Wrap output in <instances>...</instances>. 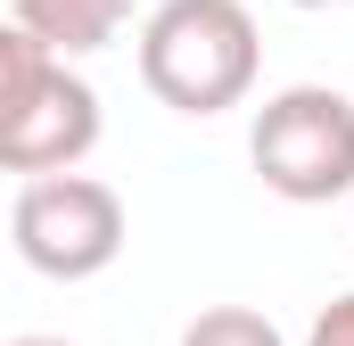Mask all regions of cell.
Listing matches in <instances>:
<instances>
[{"mask_svg": "<svg viewBox=\"0 0 354 346\" xmlns=\"http://www.w3.org/2000/svg\"><path fill=\"white\" fill-rule=\"evenodd\" d=\"M8 239L41 280H91L124 256V198L91 173H25L8 206Z\"/></svg>", "mask_w": 354, "mask_h": 346, "instance_id": "277c9868", "label": "cell"}, {"mask_svg": "<svg viewBox=\"0 0 354 346\" xmlns=\"http://www.w3.org/2000/svg\"><path fill=\"white\" fill-rule=\"evenodd\" d=\"M8 346H66V338H8Z\"/></svg>", "mask_w": 354, "mask_h": 346, "instance_id": "ba28073f", "label": "cell"}, {"mask_svg": "<svg viewBox=\"0 0 354 346\" xmlns=\"http://www.w3.org/2000/svg\"><path fill=\"white\" fill-rule=\"evenodd\" d=\"M297 8H346V0H297Z\"/></svg>", "mask_w": 354, "mask_h": 346, "instance_id": "9c48e42d", "label": "cell"}, {"mask_svg": "<svg viewBox=\"0 0 354 346\" xmlns=\"http://www.w3.org/2000/svg\"><path fill=\"white\" fill-rule=\"evenodd\" d=\"M305 346H354V297L322 305V322H313V338H305Z\"/></svg>", "mask_w": 354, "mask_h": 346, "instance_id": "52a82bcc", "label": "cell"}, {"mask_svg": "<svg viewBox=\"0 0 354 346\" xmlns=\"http://www.w3.org/2000/svg\"><path fill=\"white\" fill-rule=\"evenodd\" d=\"M8 17H17L25 33H41L58 58H91V50H107V42L124 33L132 0H17Z\"/></svg>", "mask_w": 354, "mask_h": 346, "instance_id": "5b68a950", "label": "cell"}, {"mask_svg": "<svg viewBox=\"0 0 354 346\" xmlns=\"http://www.w3.org/2000/svg\"><path fill=\"white\" fill-rule=\"evenodd\" d=\"M99 149V91L8 17L0 33V165L8 173H66Z\"/></svg>", "mask_w": 354, "mask_h": 346, "instance_id": "7a4b0ae2", "label": "cell"}, {"mask_svg": "<svg viewBox=\"0 0 354 346\" xmlns=\"http://www.w3.org/2000/svg\"><path fill=\"white\" fill-rule=\"evenodd\" d=\"M248 157L272 198L288 206H330L354 190V99L330 83H288L256 107Z\"/></svg>", "mask_w": 354, "mask_h": 346, "instance_id": "3957f363", "label": "cell"}, {"mask_svg": "<svg viewBox=\"0 0 354 346\" xmlns=\"http://www.w3.org/2000/svg\"><path fill=\"white\" fill-rule=\"evenodd\" d=\"M256 17L239 0H157L140 25V83L174 116H223L256 91Z\"/></svg>", "mask_w": 354, "mask_h": 346, "instance_id": "6da1fadb", "label": "cell"}, {"mask_svg": "<svg viewBox=\"0 0 354 346\" xmlns=\"http://www.w3.org/2000/svg\"><path fill=\"white\" fill-rule=\"evenodd\" d=\"M181 346H280V330H272L264 313H248V305H206L181 330Z\"/></svg>", "mask_w": 354, "mask_h": 346, "instance_id": "8992f818", "label": "cell"}]
</instances>
